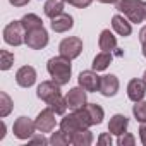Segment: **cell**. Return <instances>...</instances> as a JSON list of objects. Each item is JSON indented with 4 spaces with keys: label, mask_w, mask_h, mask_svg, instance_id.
I'll return each instance as SVG.
<instances>
[{
    "label": "cell",
    "mask_w": 146,
    "mask_h": 146,
    "mask_svg": "<svg viewBox=\"0 0 146 146\" xmlns=\"http://www.w3.org/2000/svg\"><path fill=\"white\" fill-rule=\"evenodd\" d=\"M24 43L31 50H41V48H45L48 45V33H46V29L41 26V28H36V29L28 31Z\"/></svg>",
    "instance_id": "5b68a950"
},
{
    "label": "cell",
    "mask_w": 146,
    "mask_h": 146,
    "mask_svg": "<svg viewBox=\"0 0 146 146\" xmlns=\"http://www.w3.org/2000/svg\"><path fill=\"white\" fill-rule=\"evenodd\" d=\"M64 2H65V0H46V2H45V7H43L45 16L50 17V19L60 16V14L64 12Z\"/></svg>",
    "instance_id": "ffe728a7"
},
{
    "label": "cell",
    "mask_w": 146,
    "mask_h": 146,
    "mask_svg": "<svg viewBox=\"0 0 146 146\" xmlns=\"http://www.w3.org/2000/svg\"><path fill=\"white\" fill-rule=\"evenodd\" d=\"M139 137H141V143L146 146V122L141 124V127H139Z\"/></svg>",
    "instance_id": "1f68e13d"
},
{
    "label": "cell",
    "mask_w": 146,
    "mask_h": 146,
    "mask_svg": "<svg viewBox=\"0 0 146 146\" xmlns=\"http://www.w3.org/2000/svg\"><path fill=\"white\" fill-rule=\"evenodd\" d=\"M98 46L102 52H112L117 48V38L113 36V33L110 29H103L100 33V38H98Z\"/></svg>",
    "instance_id": "e0dca14e"
},
{
    "label": "cell",
    "mask_w": 146,
    "mask_h": 146,
    "mask_svg": "<svg viewBox=\"0 0 146 146\" xmlns=\"http://www.w3.org/2000/svg\"><path fill=\"white\" fill-rule=\"evenodd\" d=\"M9 2L14 5V7H24L29 4V0H9Z\"/></svg>",
    "instance_id": "d6a6232c"
},
{
    "label": "cell",
    "mask_w": 146,
    "mask_h": 146,
    "mask_svg": "<svg viewBox=\"0 0 146 146\" xmlns=\"http://www.w3.org/2000/svg\"><path fill=\"white\" fill-rule=\"evenodd\" d=\"M93 143V132L90 129H81L70 136V144L74 146H90Z\"/></svg>",
    "instance_id": "ac0fdd59"
},
{
    "label": "cell",
    "mask_w": 146,
    "mask_h": 146,
    "mask_svg": "<svg viewBox=\"0 0 146 146\" xmlns=\"http://www.w3.org/2000/svg\"><path fill=\"white\" fill-rule=\"evenodd\" d=\"M58 52L60 55L70 58V60H74L81 55L83 52V40L78 38V36H69V38H64L58 45Z\"/></svg>",
    "instance_id": "277c9868"
},
{
    "label": "cell",
    "mask_w": 146,
    "mask_h": 146,
    "mask_svg": "<svg viewBox=\"0 0 146 146\" xmlns=\"http://www.w3.org/2000/svg\"><path fill=\"white\" fill-rule=\"evenodd\" d=\"M65 100H67V105H69L70 110H79V108H83L88 103V100H86V90L81 88V86L72 88L65 95Z\"/></svg>",
    "instance_id": "9c48e42d"
},
{
    "label": "cell",
    "mask_w": 146,
    "mask_h": 146,
    "mask_svg": "<svg viewBox=\"0 0 146 146\" xmlns=\"http://www.w3.org/2000/svg\"><path fill=\"white\" fill-rule=\"evenodd\" d=\"M65 2H69V0H65Z\"/></svg>",
    "instance_id": "ab89813d"
},
{
    "label": "cell",
    "mask_w": 146,
    "mask_h": 146,
    "mask_svg": "<svg viewBox=\"0 0 146 146\" xmlns=\"http://www.w3.org/2000/svg\"><path fill=\"white\" fill-rule=\"evenodd\" d=\"M127 125H129V119L122 113H115L108 122V132L113 136H120L127 131Z\"/></svg>",
    "instance_id": "5bb4252c"
},
{
    "label": "cell",
    "mask_w": 146,
    "mask_h": 146,
    "mask_svg": "<svg viewBox=\"0 0 146 146\" xmlns=\"http://www.w3.org/2000/svg\"><path fill=\"white\" fill-rule=\"evenodd\" d=\"M14 64V53H11L9 50H2L0 52V69L2 70H9Z\"/></svg>",
    "instance_id": "4316f807"
},
{
    "label": "cell",
    "mask_w": 146,
    "mask_h": 146,
    "mask_svg": "<svg viewBox=\"0 0 146 146\" xmlns=\"http://www.w3.org/2000/svg\"><path fill=\"white\" fill-rule=\"evenodd\" d=\"M50 144H53V146H67V144H70V137H69V136L60 129V131L52 132Z\"/></svg>",
    "instance_id": "d4e9b609"
},
{
    "label": "cell",
    "mask_w": 146,
    "mask_h": 146,
    "mask_svg": "<svg viewBox=\"0 0 146 146\" xmlns=\"http://www.w3.org/2000/svg\"><path fill=\"white\" fill-rule=\"evenodd\" d=\"M100 79L102 76L96 74V70H83L79 78H78V83L81 88H84L86 91H98L100 90Z\"/></svg>",
    "instance_id": "30bf717a"
},
{
    "label": "cell",
    "mask_w": 146,
    "mask_h": 146,
    "mask_svg": "<svg viewBox=\"0 0 146 146\" xmlns=\"http://www.w3.org/2000/svg\"><path fill=\"white\" fill-rule=\"evenodd\" d=\"M46 143H50V139H46L45 136H43V132L41 134H38V136H31L29 137V144H46Z\"/></svg>",
    "instance_id": "f1b7e54d"
},
{
    "label": "cell",
    "mask_w": 146,
    "mask_h": 146,
    "mask_svg": "<svg viewBox=\"0 0 146 146\" xmlns=\"http://www.w3.org/2000/svg\"><path fill=\"white\" fill-rule=\"evenodd\" d=\"M84 110H86V113H88V117H90V120H91L93 125H98V124L103 122L105 112H103V108L100 105H96V103H86Z\"/></svg>",
    "instance_id": "d6986e66"
},
{
    "label": "cell",
    "mask_w": 146,
    "mask_h": 146,
    "mask_svg": "<svg viewBox=\"0 0 146 146\" xmlns=\"http://www.w3.org/2000/svg\"><path fill=\"white\" fill-rule=\"evenodd\" d=\"M16 83L21 88H31L36 83V70L31 65H23L16 72Z\"/></svg>",
    "instance_id": "8fae6325"
},
{
    "label": "cell",
    "mask_w": 146,
    "mask_h": 146,
    "mask_svg": "<svg viewBox=\"0 0 146 146\" xmlns=\"http://www.w3.org/2000/svg\"><path fill=\"white\" fill-rule=\"evenodd\" d=\"M55 112L48 107V108H45V110H41L40 113H38V117L35 119V125H36V131H40V132H52L53 129H55V125H57V119H55Z\"/></svg>",
    "instance_id": "8992f818"
},
{
    "label": "cell",
    "mask_w": 146,
    "mask_h": 146,
    "mask_svg": "<svg viewBox=\"0 0 146 146\" xmlns=\"http://www.w3.org/2000/svg\"><path fill=\"white\" fill-rule=\"evenodd\" d=\"M144 21H146V2H144Z\"/></svg>",
    "instance_id": "f35d334b"
},
{
    "label": "cell",
    "mask_w": 146,
    "mask_h": 146,
    "mask_svg": "<svg viewBox=\"0 0 146 146\" xmlns=\"http://www.w3.org/2000/svg\"><path fill=\"white\" fill-rule=\"evenodd\" d=\"M35 131H36V125H35V122L31 120V119H28V117H19V119H16V122H14V125H12V132H14V136L17 137V139H29L33 134H35Z\"/></svg>",
    "instance_id": "52a82bcc"
},
{
    "label": "cell",
    "mask_w": 146,
    "mask_h": 146,
    "mask_svg": "<svg viewBox=\"0 0 146 146\" xmlns=\"http://www.w3.org/2000/svg\"><path fill=\"white\" fill-rule=\"evenodd\" d=\"M119 88H120V83H119L117 76H113V74L102 76V79H100V90L98 91L103 96H115L117 91H119Z\"/></svg>",
    "instance_id": "7c38bea8"
},
{
    "label": "cell",
    "mask_w": 146,
    "mask_h": 146,
    "mask_svg": "<svg viewBox=\"0 0 146 146\" xmlns=\"http://www.w3.org/2000/svg\"><path fill=\"white\" fill-rule=\"evenodd\" d=\"M46 70H48L50 78H52L57 84L64 86V84H67V83L70 81V74H72L70 58H67V57H64V55L53 57V58L48 60Z\"/></svg>",
    "instance_id": "6da1fadb"
},
{
    "label": "cell",
    "mask_w": 146,
    "mask_h": 146,
    "mask_svg": "<svg viewBox=\"0 0 146 146\" xmlns=\"http://www.w3.org/2000/svg\"><path fill=\"white\" fill-rule=\"evenodd\" d=\"M117 144H119V146H134V144H136V137H134L132 134H129V132H124V134L119 136Z\"/></svg>",
    "instance_id": "83f0119b"
},
{
    "label": "cell",
    "mask_w": 146,
    "mask_h": 146,
    "mask_svg": "<svg viewBox=\"0 0 146 146\" xmlns=\"http://www.w3.org/2000/svg\"><path fill=\"white\" fill-rule=\"evenodd\" d=\"M50 26H52V29L55 33H65V31H69V29L74 28V19H72V16L62 12L60 16H57V17L52 19Z\"/></svg>",
    "instance_id": "9a60e30c"
},
{
    "label": "cell",
    "mask_w": 146,
    "mask_h": 146,
    "mask_svg": "<svg viewBox=\"0 0 146 146\" xmlns=\"http://www.w3.org/2000/svg\"><path fill=\"white\" fill-rule=\"evenodd\" d=\"M48 107L57 113V115H65V112H67V108H69V105H67V100H65V96H57V98H53L50 103H48Z\"/></svg>",
    "instance_id": "603a6c76"
},
{
    "label": "cell",
    "mask_w": 146,
    "mask_h": 146,
    "mask_svg": "<svg viewBox=\"0 0 146 146\" xmlns=\"http://www.w3.org/2000/svg\"><path fill=\"white\" fill-rule=\"evenodd\" d=\"M143 81L146 83V70H144V74H143Z\"/></svg>",
    "instance_id": "74e56055"
},
{
    "label": "cell",
    "mask_w": 146,
    "mask_h": 146,
    "mask_svg": "<svg viewBox=\"0 0 146 146\" xmlns=\"http://www.w3.org/2000/svg\"><path fill=\"white\" fill-rule=\"evenodd\" d=\"M146 95V83L143 79H131L127 84V96L129 100H132L134 103L143 100Z\"/></svg>",
    "instance_id": "4fadbf2b"
},
{
    "label": "cell",
    "mask_w": 146,
    "mask_h": 146,
    "mask_svg": "<svg viewBox=\"0 0 146 146\" xmlns=\"http://www.w3.org/2000/svg\"><path fill=\"white\" fill-rule=\"evenodd\" d=\"M91 2H93V0H69V4L78 7V9H86V7L91 5Z\"/></svg>",
    "instance_id": "f546056e"
},
{
    "label": "cell",
    "mask_w": 146,
    "mask_h": 146,
    "mask_svg": "<svg viewBox=\"0 0 146 146\" xmlns=\"http://www.w3.org/2000/svg\"><path fill=\"white\" fill-rule=\"evenodd\" d=\"M143 55L146 57V43H143Z\"/></svg>",
    "instance_id": "8d00e7d4"
},
{
    "label": "cell",
    "mask_w": 146,
    "mask_h": 146,
    "mask_svg": "<svg viewBox=\"0 0 146 146\" xmlns=\"http://www.w3.org/2000/svg\"><path fill=\"white\" fill-rule=\"evenodd\" d=\"M4 136H5V122L2 120V132H0V139H4Z\"/></svg>",
    "instance_id": "e575fe53"
},
{
    "label": "cell",
    "mask_w": 146,
    "mask_h": 146,
    "mask_svg": "<svg viewBox=\"0 0 146 146\" xmlns=\"http://www.w3.org/2000/svg\"><path fill=\"white\" fill-rule=\"evenodd\" d=\"M11 112H12V100H11V96L5 91H2L0 93V117L4 119Z\"/></svg>",
    "instance_id": "cb8c5ba5"
},
{
    "label": "cell",
    "mask_w": 146,
    "mask_h": 146,
    "mask_svg": "<svg viewBox=\"0 0 146 146\" xmlns=\"http://www.w3.org/2000/svg\"><path fill=\"white\" fill-rule=\"evenodd\" d=\"M132 113H134V117H136L137 122L144 124L146 122V102L144 100L136 102V105L132 107Z\"/></svg>",
    "instance_id": "484cf974"
},
{
    "label": "cell",
    "mask_w": 146,
    "mask_h": 146,
    "mask_svg": "<svg viewBox=\"0 0 146 146\" xmlns=\"http://www.w3.org/2000/svg\"><path fill=\"white\" fill-rule=\"evenodd\" d=\"M98 144H107V146H112V136H110V132L108 134H102L100 137H98Z\"/></svg>",
    "instance_id": "4dcf8cb0"
},
{
    "label": "cell",
    "mask_w": 146,
    "mask_h": 146,
    "mask_svg": "<svg viewBox=\"0 0 146 146\" xmlns=\"http://www.w3.org/2000/svg\"><path fill=\"white\" fill-rule=\"evenodd\" d=\"M110 64H112V52H102L93 58L91 67H93V70L100 72V70H105Z\"/></svg>",
    "instance_id": "44dd1931"
},
{
    "label": "cell",
    "mask_w": 146,
    "mask_h": 146,
    "mask_svg": "<svg viewBox=\"0 0 146 146\" xmlns=\"http://www.w3.org/2000/svg\"><path fill=\"white\" fill-rule=\"evenodd\" d=\"M26 40V29L21 21H12L4 28V41L11 46H19Z\"/></svg>",
    "instance_id": "3957f363"
},
{
    "label": "cell",
    "mask_w": 146,
    "mask_h": 146,
    "mask_svg": "<svg viewBox=\"0 0 146 146\" xmlns=\"http://www.w3.org/2000/svg\"><path fill=\"white\" fill-rule=\"evenodd\" d=\"M139 41H141V45L146 43V26H143L141 31H139Z\"/></svg>",
    "instance_id": "836d02e7"
},
{
    "label": "cell",
    "mask_w": 146,
    "mask_h": 146,
    "mask_svg": "<svg viewBox=\"0 0 146 146\" xmlns=\"http://www.w3.org/2000/svg\"><path fill=\"white\" fill-rule=\"evenodd\" d=\"M132 23L131 21H127L124 16H120V14H115L113 17H112V28H113V31L119 35V36H129L131 33H132V26H131Z\"/></svg>",
    "instance_id": "2e32d148"
},
{
    "label": "cell",
    "mask_w": 146,
    "mask_h": 146,
    "mask_svg": "<svg viewBox=\"0 0 146 146\" xmlns=\"http://www.w3.org/2000/svg\"><path fill=\"white\" fill-rule=\"evenodd\" d=\"M117 11L122 12L134 24H139L144 21V2L143 0H119Z\"/></svg>",
    "instance_id": "7a4b0ae2"
},
{
    "label": "cell",
    "mask_w": 146,
    "mask_h": 146,
    "mask_svg": "<svg viewBox=\"0 0 146 146\" xmlns=\"http://www.w3.org/2000/svg\"><path fill=\"white\" fill-rule=\"evenodd\" d=\"M21 23H23V26H24L26 33H28V31H31V29H36V28H41V26H43L41 17H40V16H36V14H26V16L21 19Z\"/></svg>",
    "instance_id": "7402d4cb"
},
{
    "label": "cell",
    "mask_w": 146,
    "mask_h": 146,
    "mask_svg": "<svg viewBox=\"0 0 146 146\" xmlns=\"http://www.w3.org/2000/svg\"><path fill=\"white\" fill-rule=\"evenodd\" d=\"M98 2H102V4H117L119 0H98Z\"/></svg>",
    "instance_id": "d590c367"
},
{
    "label": "cell",
    "mask_w": 146,
    "mask_h": 146,
    "mask_svg": "<svg viewBox=\"0 0 146 146\" xmlns=\"http://www.w3.org/2000/svg\"><path fill=\"white\" fill-rule=\"evenodd\" d=\"M36 95H38L40 100H43V102L48 105L53 98H57V96L62 95V93H60V84H57L53 79H52V81H43V83L38 86Z\"/></svg>",
    "instance_id": "ba28073f"
}]
</instances>
